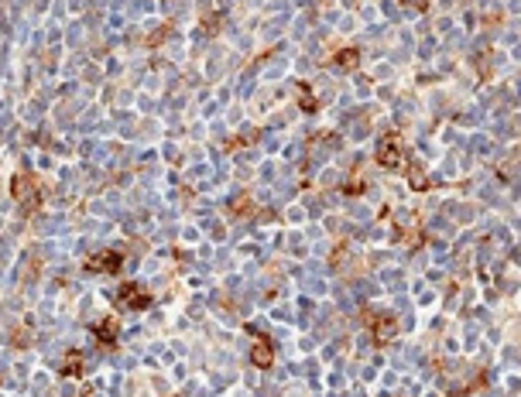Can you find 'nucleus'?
<instances>
[{
    "label": "nucleus",
    "instance_id": "obj_4",
    "mask_svg": "<svg viewBox=\"0 0 521 397\" xmlns=\"http://www.w3.org/2000/svg\"><path fill=\"white\" fill-rule=\"evenodd\" d=\"M100 342H113V325H100Z\"/></svg>",
    "mask_w": 521,
    "mask_h": 397
},
{
    "label": "nucleus",
    "instance_id": "obj_1",
    "mask_svg": "<svg viewBox=\"0 0 521 397\" xmlns=\"http://www.w3.org/2000/svg\"><path fill=\"white\" fill-rule=\"evenodd\" d=\"M120 305L123 308H151V295H148V291H141L137 284H123Z\"/></svg>",
    "mask_w": 521,
    "mask_h": 397
},
{
    "label": "nucleus",
    "instance_id": "obj_3",
    "mask_svg": "<svg viewBox=\"0 0 521 397\" xmlns=\"http://www.w3.org/2000/svg\"><path fill=\"white\" fill-rule=\"evenodd\" d=\"M381 161L398 164V148H395V141H388V148H381Z\"/></svg>",
    "mask_w": 521,
    "mask_h": 397
},
{
    "label": "nucleus",
    "instance_id": "obj_2",
    "mask_svg": "<svg viewBox=\"0 0 521 397\" xmlns=\"http://www.w3.org/2000/svg\"><path fill=\"white\" fill-rule=\"evenodd\" d=\"M86 267L90 271H117L120 267V257L113 253V257H93V260H86Z\"/></svg>",
    "mask_w": 521,
    "mask_h": 397
}]
</instances>
